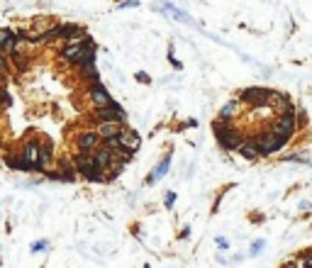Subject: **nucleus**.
Masks as SVG:
<instances>
[{
    "mask_svg": "<svg viewBox=\"0 0 312 268\" xmlns=\"http://www.w3.org/2000/svg\"><path fill=\"white\" fill-rule=\"evenodd\" d=\"M281 161H285V164H307V166L312 164V158H310V156H305V151H302V149H300V151H295V154L281 156Z\"/></svg>",
    "mask_w": 312,
    "mask_h": 268,
    "instance_id": "obj_18",
    "label": "nucleus"
},
{
    "mask_svg": "<svg viewBox=\"0 0 312 268\" xmlns=\"http://www.w3.org/2000/svg\"><path fill=\"white\" fill-rule=\"evenodd\" d=\"M298 266L300 268H312V249H305V251L298 256Z\"/></svg>",
    "mask_w": 312,
    "mask_h": 268,
    "instance_id": "obj_20",
    "label": "nucleus"
},
{
    "mask_svg": "<svg viewBox=\"0 0 312 268\" xmlns=\"http://www.w3.org/2000/svg\"><path fill=\"white\" fill-rule=\"evenodd\" d=\"M49 161H52V146H49V144H44V146L39 149V161H37V171H44Z\"/></svg>",
    "mask_w": 312,
    "mask_h": 268,
    "instance_id": "obj_19",
    "label": "nucleus"
},
{
    "mask_svg": "<svg viewBox=\"0 0 312 268\" xmlns=\"http://www.w3.org/2000/svg\"><path fill=\"white\" fill-rule=\"evenodd\" d=\"M10 39H13V32L10 29H0V51L5 49V44L10 42Z\"/></svg>",
    "mask_w": 312,
    "mask_h": 268,
    "instance_id": "obj_24",
    "label": "nucleus"
},
{
    "mask_svg": "<svg viewBox=\"0 0 312 268\" xmlns=\"http://www.w3.org/2000/svg\"><path fill=\"white\" fill-rule=\"evenodd\" d=\"M47 249H49V241H47V239L32 241V246H29V251H32V254H39V251H47Z\"/></svg>",
    "mask_w": 312,
    "mask_h": 268,
    "instance_id": "obj_23",
    "label": "nucleus"
},
{
    "mask_svg": "<svg viewBox=\"0 0 312 268\" xmlns=\"http://www.w3.org/2000/svg\"><path fill=\"white\" fill-rule=\"evenodd\" d=\"M215 244H217L222 251H227V249H230V241L225 239V237H217V239H215Z\"/></svg>",
    "mask_w": 312,
    "mask_h": 268,
    "instance_id": "obj_26",
    "label": "nucleus"
},
{
    "mask_svg": "<svg viewBox=\"0 0 312 268\" xmlns=\"http://www.w3.org/2000/svg\"><path fill=\"white\" fill-rule=\"evenodd\" d=\"M237 115H239V100H230V102H225V105L219 108L217 120H222V122H232Z\"/></svg>",
    "mask_w": 312,
    "mask_h": 268,
    "instance_id": "obj_13",
    "label": "nucleus"
},
{
    "mask_svg": "<svg viewBox=\"0 0 312 268\" xmlns=\"http://www.w3.org/2000/svg\"><path fill=\"white\" fill-rule=\"evenodd\" d=\"M190 237V227H183V232H181V239H188Z\"/></svg>",
    "mask_w": 312,
    "mask_h": 268,
    "instance_id": "obj_29",
    "label": "nucleus"
},
{
    "mask_svg": "<svg viewBox=\"0 0 312 268\" xmlns=\"http://www.w3.org/2000/svg\"><path fill=\"white\" fill-rule=\"evenodd\" d=\"M251 139H254V144H256L258 156H273L276 151H283L285 146H288V139H285V137H281V134H278L273 127L261 129L258 134H254V137H251Z\"/></svg>",
    "mask_w": 312,
    "mask_h": 268,
    "instance_id": "obj_2",
    "label": "nucleus"
},
{
    "mask_svg": "<svg viewBox=\"0 0 312 268\" xmlns=\"http://www.w3.org/2000/svg\"><path fill=\"white\" fill-rule=\"evenodd\" d=\"M5 71H8V64H5V59L0 54V73H5Z\"/></svg>",
    "mask_w": 312,
    "mask_h": 268,
    "instance_id": "obj_30",
    "label": "nucleus"
},
{
    "mask_svg": "<svg viewBox=\"0 0 312 268\" xmlns=\"http://www.w3.org/2000/svg\"><path fill=\"white\" fill-rule=\"evenodd\" d=\"M173 202H176V193H173V190H168V193H166V198H163L166 210H171V207H173Z\"/></svg>",
    "mask_w": 312,
    "mask_h": 268,
    "instance_id": "obj_25",
    "label": "nucleus"
},
{
    "mask_svg": "<svg viewBox=\"0 0 312 268\" xmlns=\"http://www.w3.org/2000/svg\"><path fill=\"white\" fill-rule=\"evenodd\" d=\"M39 141H27L22 146V164H25V171L34 169L37 171V161H39Z\"/></svg>",
    "mask_w": 312,
    "mask_h": 268,
    "instance_id": "obj_6",
    "label": "nucleus"
},
{
    "mask_svg": "<svg viewBox=\"0 0 312 268\" xmlns=\"http://www.w3.org/2000/svg\"><path fill=\"white\" fill-rule=\"evenodd\" d=\"M93 49V44H91V39H83V42H73L68 44L66 49L61 51V59H66V61H73V64H78L88 51Z\"/></svg>",
    "mask_w": 312,
    "mask_h": 268,
    "instance_id": "obj_5",
    "label": "nucleus"
},
{
    "mask_svg": "<svg viewBox=\"0 0 312 268\" xmlns=\"http://www.w3.org/2000/svg\"><path fill=\"white\" fill-rule=\"evenodd\" d=\"M269 98H271V90L269 88H244L242 90V95H239V100H244L246 105H251L254 110H258V108H269Z\"/></svg>",
    "mask_w": 312,
    "mask_h": 268,
    "instance_id": "obj_4",
    "label": "nucleus"
},
{
    "mask_svg": "<svg viewBox=\"0 0 312 268\" xmlns=\"http://www.w3.org/2000/svg\"><path fill=\"white\" fill-rule=\"evenodd\" d=\"M310 207H312V202H310V200H302V202H300V210H302V212H307Z\"/></svg>",
    "mask_w": 312,
    "mask_h": 268,
    "instance_id": "obj_28",
    "label": "nucleus"
},
{
    "mask_svg": "<svg viewBox=\"0 0 312 268\" xmlns=\"http://www.w3.org/2000/svg\"><path fill=\"white\" fill-rule=\"evenodd\" d=\"M117 139H120V144H122L127 151H137L139 149V137H137V132H132V129H120Z\"/></svg>",
    "mask_w": 312,
    "mask_h": 268,
    "instance_id": "obj_12",
    "label": "nucleus"
},
{
    "mask_svg": "<svg viewBox=\"0 0 312 268\" xmlns=\"http://www.w3.org/2000/svg\"><path fill=\"white\" fill-rule=\"evenodd\" d=\"M93 158H95V166L103 171V169H110V166H112V161H115V154H112V151H108V149L103 146V149L93 151Z\"/></svg>",
    "mask_w": 312,
    "mask_h": 268,
    "instance_id": "obj_14",
    "label": "nucleus"
},
{
    "mask_svg": "<svg viewBox=\"0 0 312 268\" xmlns=\"http://www.w3.org/2000/svg\"><path fill=\"white\" fill-rule=\"evenodd\" d=\"M137 78H139L142 83H149V76H147V73H137Z\"/></svg>",
    "mask_w": 312,
    "mask_h": 268,
    "instance_id": "obj_31",
    "label": "nucleus"
},
{
    "mask_svg": "<svg viewBox=\"0 0 312 268\" xmlns=\"http://www.w3.org/2000/svg\"><path fill=\"white\" fill-rule=\"evenodd\" d=\"M98 144H100V137L93 129H85L78 134V149L81 151H93V149H98Z\"/></svg>",
    "mask_w": 312,
    "mask_h": 268,
    "instance_id": "obj_10",
    "label": "nucleus"
},
{
    "mask_svg": "<svg viewBox=\"0 0 312 268\" xmlns=\"http://www.w3.org/2000/svg\"><path fill=\"white\" fill-rule=\"evenodd\" d=\"M5 161H8V166H10V169H15V171H25V164H22V156H15V154H10V156H8V158H5Z\"/></svg>",
    "mask_w": 312,
    "mask_h": 268,
    "instance_id": "obj_21",
    "label": "nucleus"
},
{
    "mask_svg": "<svg viewBox=\"0 0 312 268\" xmlns=\"http://www.w3.org/2000/svg\"><path fill=\"white\" fill-rule=\"evenodd\" d=\"M266 249V239H256L251 241V249H249V256H258L261 251Z\"/></svg>",
    "mask_w": 312,
    "mask_h": 268,
    "instance_id": "obj_22",
    "label": "nucleus"
},
{
    "mask_svg": "<svg viewBox=\"0 0 312 268\" xmlns=\"http://www.w3.org/2000/svg\"><path fill=\"white\" fill-rule=\"evenodd\" d=\"M95 132H98L100 139H112V137L120 134V122H100Z\"/></svg>",
    "mask_w": 312,
    "mask_h": 268,
    "instance_id": "obj_15",
    "label": "nucleus"
},
{
    "mask_svg": "<svg viewBox=\"0 0 312 268\" xmlns=\"http://www.w3.org/2000/svg\"><path fill=\"white\" fill-rule=\"evenodd\" d=\"M88 93H91V100H93L98 108H105V105H110L112 100H110L108 90L100 85V81H95V83H91V88H88Z\"/></svg>",
    "mask_w": 312,
    "mask_h": 268,
    "instance_id": "obj_9",
    "label": "nucleus"
},
{
    "mask_svg": "<svg viewBox=\"0 0 312 268\" xmlns=\"http://www.w3.org/2000/svg\"><path fill=\"white\" fill-rule=\"evenodd\" d=\"M212 129H215V137H217V144L225 149V151H237L242 144H244V132L239 127H234L232 122H222V120H215L212 122Z\"/></svg>",
    "mask_w": 312,
    "mask_h": 268,
    "instance_id": "obj_1",
    "label": "nucleus"
},
{
    "mask_svg": "<svg viewBox=\"0 0 312 268\" xmlns=\"http://www.w3.org/2000/svg\"><path fill=\"white\" fill-rule=\"evenodd\" d=\"M144 268H151V266H144Z\"/></svg>",
    "mask_w": 312,
    "mask_h": 268,
    "instance_id": "obj_33",
    "label": "nucleus"
},
{
    "mask_svg": "<svg viewBox=\"0 0 312 268\" xmlns=\"http://www.w3.org/2000/svg\"><path fill=\"white\" fill-rule=\"evenodd\" d=\"M98 120H100V122H122L124 110L117 102H110L105 108H98Z\"/></svg>",
    "mask_w": 312,
    "mask_h": 268,
    "instance_id": "obj_7",
    "label": "nucleus"
},
{
    "mask_svg": "<svg viewBox=\"0 0 312 268\" xmlns=\"http://www.w3.org/2000/svg\"><path fill=\"white\" fill-rule=\"evenodd\" d=\"M73 169L78 171V173H83V176H91L98 166H95V158L91 151H81V154L76 156V161H73Z\"/></svg>",
    "mask_w": 312,
    "mask_h": 268,
    "instance_id": "obj_8",
    "label": "nucleus"
},
{
    "mask_svg": "<svg viewBox=\"0 0 312 268\" xmlns=\"http://www.w3.org/2000/svg\"><path fill=\"white\" fill-rule=\"evenodd\" d=\"M298 110L290 105V108H285V110H281V113L273 117L271 127L281 134V137H285V139L290 141L293 137H295V132H298Z\"/></svg>",
    "mask_w": 312,
    "mask_h": 268,
    "instance_id": "obj_3",
    "label": "nucleus"
},
{
    "mask_svg": "<svg viewBox=\"0 0 312 268\" xmlns=\"http://www.w3.org/2000/svg\"><path fill=\"white\" fill-rule=\"evenodd\" d=\"M168 169H171V154H166V156H163L161 161H159V166H156V169H154V171L149 173V178H147V185L159 183V181H161L163 176L168 173Z\"/></svg>",
    "mask_w": 312,
    "mask_h": 268,
    "instance_id": "obj_11",
    "label": "nucleus"
},
{
    "mask_svg": "<svg viewBox=\"0 0 312 268\" xmlns=\"http://www.w3.org/2000/svg\"><path fill=\"white\" fill-rule=\"evenodd\" d=\"M281 268H298V261H288V263H283Z\"/></svg>",
    "mask_w": 312,
    "mask_h": 268,
    "instance_id": "obj_32",
    "label": "nucleus"
},
{
    "mask_svg": "<svg viewBox=\"0 0 312 268\" xmlns=\"http://www.w3.org/2000/svg\"><path fill=\"white\" fill-rule=\"evenodd\" d=\"M156 8H159V10H166V13H171V17H173V20H178V22H186V25H193V20H190V17H188V15H186V13H183V10H178L176 5H168V3H159Z\"/></svg>",
    "mask_w": 312,
    "mask_h": 268,
    "instance_id": "obj_17",
    "label": "nucleus"
},
{
    "mask_svg": "<svg viewBox=\"0 0 312 268\" xmlns=\"http://www.w3.org/2000/svg\"><path fill=\"white\" fill-rule=\"evenodd\" d=\"M237 154L242 156V158H246V161H256L258 158V149L256 144H254V139H246L239 149H237Z\"/></svg>",
    "mask_w": 312,
    "mask_h": 268,
    "instance_id": "obj_16",
    "label": "nucleus"
},
{
    "mask_svg": "<svg viewBox=\"0 0 312 268\" xmlns=\"http://www.w3.org/2000/svg\"><path fill=\"white\" fill-rule=\"evenodd\" d=\"M135 5H139V0H122L120 3V8H135Z\"/></svg>",
    "mask_w": 312,
    "mask_h": 268,
    "instance_id": "obj_27",
    "label": "nucleus"
}]
</instances>
